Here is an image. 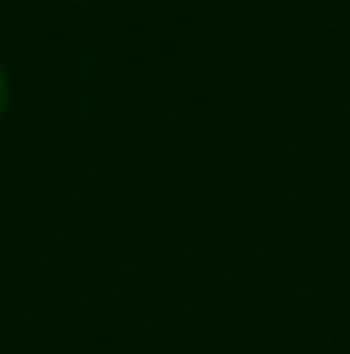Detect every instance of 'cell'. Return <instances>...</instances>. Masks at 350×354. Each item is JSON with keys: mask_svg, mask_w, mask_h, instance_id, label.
I'll return each mask as SVG.
<instances>
[{"mask_svg": "<svg viewBox=\"0 0 350 354\" xmlns=\"http://www.w3.org/2000/svg\"><path fill=\"white\" fill-rule=\"evenodd\" d=\"M5 104H9V81H5V68H0V113H5Z\"/></svg>", "mask_w": 350, "mask_h": 354, "instance_id": "cell-1", "label": "cell"}]
</instances>
